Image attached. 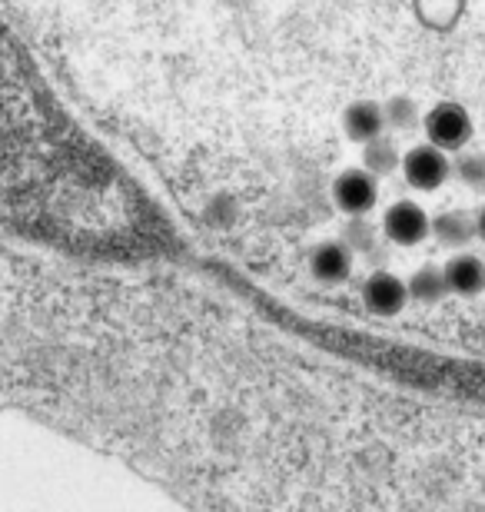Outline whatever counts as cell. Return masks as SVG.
Instances as JSON below:
<instances>
[{"mask_svg": "<svg viewBox=\"0 0 485 512\" xmlns=\"http://www.w3.org/2000/svg\"><path fill=\"white\" fill-rule=\"evenodd\" d=\"M402 167H406V180L412 183V187H419V190L442 187V180L452 173V163L446 157V150L436 147V143L416 147L406 160H402Z\"/></svg>", "mask_w": 485, "mask_h": 512, "instance_id": "2", "label": "cell"}, {"mask_svg": "<svg viewBox=\"0 0 485 512\" xmlns=\"http://www.w3.org/2000/svg\"><path fill=\"white\" fill-rule=\"evenodd\" d=\"M386 130V114L376 104H353L346 110V133L359 143L379 137Z\"/></svg>", "mask_w": 485, "mask_h": 512, "instance_id": "9", "label": "cell"}, {"mask_svg": "<svg viewBox=\"0 0 485 512\" xmlns=\"http://www.w3.org/2000/svg\"><path fill=\"white\" fill-rule=\"evenodd\" d=\"M426 133H429V143H436L442 150H459L466 147L469 137H472V120L462 107L456 104H439L432 114L426 117Z\"/></svg>", "mask_w": 485, "mask_h": 512, "instance_id": "1", "label": "cell"}, {"mask_svg": "<svg viewBox=\"0 0 485 512\" xmlns=\"http://www.w3.org/2000/svg\"><path fill=\"white\" fill-rule=\"evenodd\" d=\"M333 197L339 203V210H346L349 217H363L376 203V173H369V170L343 173L333 187Z\"/></svg>", "mask_w": 485, "mask_h": 512, "instance_id": "3", "label": "cell"}, {"mask_svg": "<svg viewBox=\"0 0 485 512\" xmlns=\"http://www.w3.org/2000/svg\"><path fill=\"white\" fill-rule=\"evenodd\" d=\"M343 243H346L349 250H356V253H373L376 250V227L366 220V213H363V217H353V220L346 223Z\"/></svg>", "mask_w": 485, "mask_h": 512, "instance_id": "12", "label": "cell"}, {"mask_svg": "<svg viewBox=\"0 0 485 512\" xmlns=\"http://www.w3.org/2000/svg\"><path fill=\"white\" fill-rule=\"evenodd\" d=\"M429 230H432V223L426 220V213H422L416 203H396V207L386 213V237L402 243V247L419 243Z\"/></svg>", "mask_w": 485, "mask_h": 512, "instance_id": "4", "label": "cell"}, {"mask_svg": "<svg viewBox=\"0 0 485 512\" xmlns=\"http://www.w3.org/2000/svg\"><path fill=\"white\" fill-rule=\"evenodd\" d=\"M366 306L379 316H392L399 313L409 300V286L392 273H376L373 280L366 283Z\"/></svg>", "mask_w": 485, "mask_h": 512, "instance_id": "5", "label": "cell"}, {"mask_svg": "<svg viewBox=\"0 0 485 512\" xmlns=\"http://www.w3.org/2000/svg\"><path fill=\"white\" fill-rule=\"evenodd\" d=\"M446 293H449L446 270H436V266H422V270L412 273L409 296H416V300H422V303H436Z\"/></svg>", "mask_w": 485, "mask_h": 512, "instance_id": "11", "label": "cell"}, {"mask_svg": "<svg viewBox=\"0 0 485 512\" xmlns=\"http://www.w3.org/2000/svg\"><path fill=\"white\" fill-rule=\"evenodd\" d=\"M446 280H449V290L452 293L476 296V293L485 290V263L479 260V256L462 253V256H456V260H449Z\"/></svg>", "mask_w": 485, "mask_h": 512, "instance_id": "8", "label": "cell"}, {"mask_svg": "<svg viewBox=\"0 0 485 512\" xmlns=\"http://www.w3.org/2000/svg\"><path fill=\"white\" fill-rule=\"evenodd\" d=\"M349 270H353V250H349L343 240H333V243H323V247H316V253H313L316 280L343 283L346 276H349Z\"/></svg>", "mask_w": 485, "mask_h": 512, "instance_id": "6", "label": "cell"}, {"mask_svg": "<svg viewBox=\"0 0 485 512\" xmlns=\"http://www.w3.org/2000/svg\"><path fill=\"white\" fill-rule=\"evenodd\" d=\"M476 233H479V240L485 243V207L476 213Z\"/></svg>", "mask_w": 485, "mask_h": 512, "instance_id": "15", "label": "cell"}, {"mask_svg": "<svg viewBox=\"0 0 485 512\" xmlns=\"http://www.w3.org/2000/svg\"><path fill=\"white\" fill-rule=\"evenodd\" d=\"M452 173L472 190H485V153H462V157L452 163Z\"/></svg>", "mask_w": 485, "mask_h": 512, "instance_id": "13", "label": "cell"}, {"mask_svg": "<svg viewBox=\"0 0 485 512\" xmlns=\"http://www.w3.org/2000/svg\"><path fill=\"white\" fill-rule=\"evenodd\" d=\"M432 237H436L442 247H466L479 237L476 233V217H469L466 210H446L432 220Z\"/></svg>", "mask_w": 485, "mask_h": 512, "instance_id": "7", "label": "cell"}, {"mask_svg": "<svg viewBox=\"0 0 485 512\" xmlns=\"http://www.w3.org/2000/svg\"><path fill=\"white\" fill-rule=\"evenodd\" d=\"M363 163L369 173H376V177H386L399 167V150H396V140L386 137V133H379V137L366 140V150H363Z\"/></svg>", "mask_w": 485, "mask_h": 512, "instance_id": "10", "label": "cell"}, {"mask_svg": "<svg viewBox=\"0 0 485 512\" xmlns=\"http://www.w3.org/2000/svg\"><path fill=\"white\" fill-rule=\"evenodd\" d=\"M383 114H386V127H392V130H412L419 124V110L406 97L389 100V104L383 107Z\"/></svg>", "mask_w": 485, "mask_h": 512, "instance_id": "14", "label": "cell"}]
</instances>
